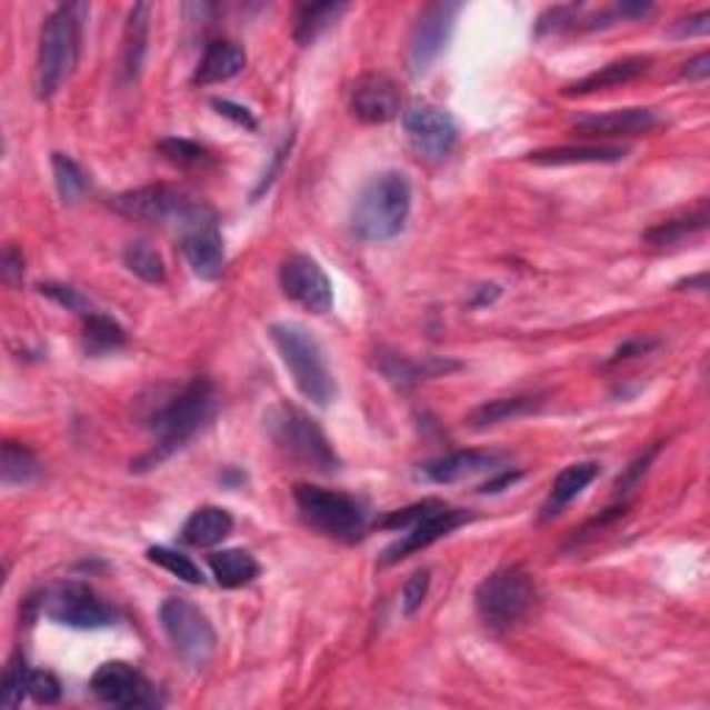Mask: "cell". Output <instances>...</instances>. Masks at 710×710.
I'll return each mask as SVG.
<instances>
[{"mask_svg": "<svg viewBox=\"0 0 710 710\" xmlns=\"http://www.w3.org/2000/svg\"><path fill=\"white\" fill-rule=\"evenodd\" d=\"M214 402L217 391L214 383L209 378H194L183 386L181 391L170 397L164 406L156 408L153 417L148 419L150 430L156 433L153 450L144 452L137 461V472H148V469L159 467L161 461L172 456L176 450H181L189 439L200 433V430L209 424V419L214 417Z\"/></svg>", "mask_w": 710, "mask_h": 710, "instance_id": "cell-1", "label": "cell"}, {"mask_svg": "<svg viewBox=\"0 0 710 710\" xmlns=\"http://www.w3.org/2000/svg\"><path fill=\"white\" fill-rule=\"evenodd\" d=\"M411 214V183L402 172H380L358 194L353 233L363 242H389Z\"/></svg>", "mask_w": 710, "mask_h": 710, "instance_id": "cell-2", "label": "cell"}, {"mask_svg": "<svg viewBox=\"0 0 710 710\" xmlns=\"http://www.w3.org/2000/svg\"><path fill=\"white\" fill-rule=\"evenodd\" d=\"M87 6L61 3L44 20L39 33V56H37V94L42 100L53 98L61 83L72 76L81 50V14Z\"/></svg>", "mask_w": 710, "mask_h": 710, "instance_id": "cell-3", "label": "cell"}, {"mask_svg": "<svg viewBox=\"0 0 710 710\" xmlns=\"http://www.w3.org/2000/svg\"><path fill=\"white\" fill-rule=\"evenodd\" d=\"M264 424L278 450L287 458H292V461H298L300 467L326 474L339 469V456L331 441H328L326 430L300 408L278 402V406L267 411Z\"/></svg>", "mask_w": 710, "mask_h": 710, "instance_id": "cell-4", "label": "cell"}, {"mask_svg": "<svg viewBox=\"0 0 710 710\" xmlns=\"http://www.w3.org/2000/svg\"><path fill=\"white\" fill-rule=\"evenodd\" d=\"M270 337L287 369L292 372L300 394L309 397L317 406H328L337 397V380L328 369L320 342L298 322H276L270 328Z\"/></svg>", "mask_w": 710, "mask_h": 710, "instance_id": "cell-5", "label": "cell"}, {"mask_svg": "<svg viewBox=\"0 0 710 710\" xmlns=\"http://www.w3.org/2000/svg\"><path fill=\"white\" fill-rule=\"evenodd\" d=\"M117 211L128 220L148 222V226L161 228H178V231H189V228L200 226V222L217 220L214 211L203 203V200H192L183 192H176L170 187H142L122 192L111 200Z\"/></svg>", "mask_w": 710, "mask_h": 710, "instance_id": "cell-6", "label": "cell"}, {"mask_svg": "<svg viewBox=\"0 0 710 710\" xmlns=\"http://www.w3.org/2000/svg\"><path fill=\"white\" fill-rule=\"evenodd\" d=\"M294 506L311 530L333 541L353 544L367 533V511L356 497L342 494V491L300 483L294 486Z\"/></svg>", "mask_w": 710, "mask_h": 710, "instance_id": "cell-7", "label": "cell"}, {"mask_svg": "<svg viewBox=\"0 0 710 710\" xmlns=\"http://www.w3.org/2000/svg\"><path fill=\"white\" fill-rule=\"evenodd\" d=\"M536 586L522 567H502L491 572L474 591V608L486 628L508 630L522 622L524 613L533 608Z\"/></svg>", "mask_w": 710, "mask_h": 710, "instance_id": "cell-8", "label": "cell"}, {"mask_svg": "<svg viewBox=\"0 0 710 710\" xmlns=\"http://www.w3.org/2000/svg\"><path fill=\"white\" fill-rule=\"evenodd\" d=\"M159 619L181 661H187L192 669H203L211 661L217 650V633L209 617L194 602H189L187 597H170L161 602Z\"/></svg>", "mask_w": 710, "mask_h": 710, "instance_id": "cell-9", "label": "cell"}, {"mask_svg": "<svg viewBox=\"0 0 710 710\" xmlns=\"http://www.w3.org/2000/svg\"><path fill=\"white\" fill-rule=\"evenodd\" d=\"M39 617L56 624L76 630H100L114 624V611L106 606L89 586L83 583H59L44 589L37 600H31Z\"/></svg>", "mask_w": 710, "mask_h": 710, "instance_id": "cell-10", "label": "cell"}, {"mask_svg": "<svg viewBox=\"0 0 710 710\" xmlns=\"http://www.w3.org/2000/svg\"><path fill=\"white\" fill-rule=\"evenodd\" d=\"M281 289L292 303L311 314H326L333 306V287L326 270L311 256L292 253L281 264Z\"/></svg>", "mask_w": 710, "mask_h": 710, "instance_id": "cell-11", "label": "cell"}, {"mask_svg": "<svg viewBox=\"0 0 710 710\" xmlns=\"http://www.w3.org/2000/svg\"><path fill=\"white\" fill-rule=\"evenodd\" d=\"M92 691L98 700L114 708H156L159 697L150 680L126 661H109L92 674Z\"/></svg>", "mask_w": 710, "mask_h": 710, "instance_id": "cell-12", "label": "cell"}, {"mask_svg": "<svg viewBox=\"0 0 710 710\" xmlns=\"http://www.w3.org/2000/svg\"><path fill=\"white\" fill-rule=\"evenodd\" d=\"M408 139L428 159H444L458 142V128L444 109L433 103H413L402 114Z\"/></svg>", "mask_w": 710, "mask_h": 710, "instance_id": "cell-13", "label": "cell"}, {"mask_svg": "<svg viewBox=\"0 0 710 710\" xmlns=\"http://www.w3.org/2000/svg\"><path fill=\"white\" fill-rule=\"evenodd\" d=\"M458 11H461V6L447 3V0L430 3L419 11L417 26L411 31V67L417 76L428 72L430 64L439 59L452 33V22H456Z\"/></svg>", "mask_w": 710, "mask_h": 710, "instance_id": "cell-14", "label": "cell"}, {"mask_svg": "<svg viewBox=\"0 0 710 710\" xmlns=\"http://www.w3.org/2000/svg\"><path fill=\"white\" fill-rule=\"evenodd\" d=\"M469 519H472V513L458 511V508H450V506L436 508L433 513H428L424 519H419L413 528L406 530V536H402L397 544H391L389 550L383 552V561H380V567H391V563L402 561V558H408V556H413V552L424 550V547L436 544L439 539L450 536L452 530H458L461 524H467Z\"/></svg>", "mask_w": 710, "mask_h": 710, "instance_id": "cell-15", "label": "cell"}, {"mask_svg": "<svg viewBox=\"0 0 710 710\" xmlns=\"http://www.w3.org/2000/svg\"><path fill=\"white\" fill-rule=\"evenodd\" d=\"M350 111L367 126H383L400 114V89L389 76L367 72L350 89Z\"/></svg>", "mask_w": 710, "mask_h": 710, "instance_id": "cell-16", "label": "cell"}, {"mask_svg": "<svg viewBox=\"0 0 710 710\" xmlns=\"http://www.w3.org/2000/svg\"><path fill=\"white\" fill-rule=\"evenodd\" d=\"M181 250L194 276L203 278V281H217L226 272V242L217 231V220L200 222V226L183 231Z\"/></svg>", "mask_w": 710, "mask_h": 710, "instance_id": "cell-17", "label": "cell"}, {"mask_svg": "<svg viewBox=\"0 0 710 710\" xmlns=\"http://www.w3.org/2000/svg\"><path fill=\"white\" fill-rule=\"evenodd\" d=\"M656 126L658 114L652 109H613L602 114H580L572 122L574 131L586 139L639 137V133H650Z\"/></svg>", "mask_w": 710, "mask_h": 710, "instance_id": "cell-18", "label": "cell"}, {"mask_svg": "<svg viewBox=\"0 0 710 710\" xmlns=\"http://www.w3.org/2000/svg\"><path fill=\"white\" fill-rule=\"evenodd\" d=\"M244 64H248V53L237 42L217 39V42L206 44L203 59H200L198 70H194V83L198 87H211V83L231 81L244 70Z\"/></svg>", "mask_w": 710, "mask_h": 710, "instance_id": "cell-19", "label": "cell"}, {"mask_svg": "<svg viewBox=\"0 0 710 710\" xmlns=\"http://www.w3.org/2000/svg\"><path fill=\"white\" fill-rule=\"evenodd\" d=\"M650 64H652L650 56H628V59L611 61V64L591 72V76L569 83V87L563 89V94H567V98H574V94H591V92H600V89L622 87V83H630L636 81V78L644 76V72L650 70Z\"/></svg>", "mask_w": 710, "mask_h": 710, "instance_id": "cell-20", "label": "cell"}, {"mask_svg": "<svg viewBox=\"0 0 710 710\" xmlns=\"http://www.w3.org/2000/svg\"><path fill=\"white\" fill-rule=\"evenodd\" d=\"M148 31H150V6L137 3L131 9V14H128L126 33H122L120 72L126 81H133V78L142 72L144 53H148Z\"/></svg>", "mask_w": 710, "mask_h": 710, "instance_id": "cell-21", "label": "cell"}, {"mask_svg": "<svg viewBox=\"0 0 710 710\" xmlns=\"http://www.w3.org/2000/svg\"><path fill=\"white\" fill-rule=\"evenodd\" d=\"M233 530V517L226 508L203 506L183 522L181 539L189 547H214L226 541Z\"/></svg>", "mask_w": 710, "mask_h": 710, "instance_id": "cell-22", "label": "cell"}, {"mask_svg": "<svg viewBox=\"0 0 710 710\" xmlns=\"http://www.w3.org/2000/svg\"><path fill=\"white\" fill-rule=\"evenodd\" d=\"M597 474H600V463L594 461H583V463H572V467L563 469L556 480H552L550 497L544 502V513L541 517L550 519L556 513H561L574 497L583 494V489H589V483H594Z\"/></svg>", "mask_w": 710, "mask_h": 710, "instance_id": "cell-23", "label": "cell"}, {"mask_svg": "<svg viewBox=\"0 0 710 710\" xmlns=\"http://www.w3.org/2000/svg\"><path fill=\"white\" fill-rule=\"evenodd\" d=\"M497 456L494 452L483 450H461L452 452V456L439 458V461L428 463L424 467V478H430L433 483H456V480L472 478V474L486 472L489 467H494Z\"/></svg>", "mask_w": 710, "mask_h": 710, "instance_id": "cell-24", "label": "cell"}, {"mask_svg": "<svg viewBox=\"0 0 710 710\" xmlns=\"http://www.w3.org/2000/svg\"><path fill=\"white\" fill-rule=\"evenodd\" d=\"M378 367L391 383L397 386H411L419 383L424 378H433L439 372H450V369H458V363L450 361H433V358H424V361H413V358H406L400 353H386L380 350L378 356Z\"/></svg>", "mask_w": 710, "mask_h": 710, "instance_id": "cell-25", "label": "cell"}, {"mask_svg": "<svg viewBox=\"0 0 710 710\" xmlns=\"http://www.w3.org/2000/svg\"><path fill=\"white\" fill-rule=\"evenodd\" d=\"M628 156L624 148H602V144H580V148H550L530 153L533 164L563 167V164H611Z\"/></svg>", "mask_w": 710, "mask_h": 710, "instance_id": "cell-26", "label": "cell"}, {"mask_svg": "<svg viewBox=\"0 0 710 710\" xmlns=\"http://www.w3.org/2000/svg\"><path fill=\"white\" fill-rule=\"evenodd\" d=\"M209 567L222 589H242L259 578V561L248 550H222L209 556Z\"/></svg>", "mask_w": 710, "mask_h": 710, "instance_id": "cell-27", "label": "cell"}, {"mask_svg": "<svg viewBox=\"0 0 710 710\" xmlns=\"http://www.w3.org/2000/svg\"><path fill=\"white\" fill-rule=\"evenodd\" d=\"M539 406H541V397H530V394L502 397V400H491V402H483L480 408H474V411L469 413V424L478 430L494 428V424L508 422V419H519L524 417V413H533Z\"/></svg>", "mask_w": 710, "mask_h": 710, "instance_id": "cell-28", "label": "cell"}, {"mask_svg": "<svg viewBox=\"0 0 710 710\" xmlns=\"http://www.w3.org/2000/svg\"><path fill=\"white\" fill-rule=\"evenodd\" d=\"M348 11V3H306L294 17V39L298 44H311L326 28H331Z\"/></svg>", "mask_w": 710, "mask_h": 710, "instance_id": "cell-29", "label": "cell"}, {"mask_svg": "<svg viewBox=\"0 0 710 710\" xmlns=\"http://www.w3.org/2000/svg\"><path fill=\"white\" fill-rule=\"evenodd\" d=\"M706 228H708V206L702 203L694 214H686L680 217V220L661 222V226L650 228V231H647L641 239H644L647 244H652V248H669V244L686 242V239L706 231Z\"/></svg>", "mask_w": 710, "mask_h": 710, "instance_id": "cell-30", "label": "cell"}, {"mask_svg": "<svg viewBox=\"0 0 710 710\" xmlns=\"http://www.w3.org/2000/svg\"><path fill=\"white\" fill-rule=\"evenodd\" d=\"M0 478L6 486H28L39 478V461L20 441H3L0 456Z\"/></svg>", "mask_w": 710, "mask_h": 710, "instance_id": "cell-31", "label": "cell"}, {"mask_svg": "<svg viewBox=\"0 0 710 710\" xmlns=\"http://www.w3.org/2000/svg\"><path fill=\"white\" fill-rule=\"evenodd\" d=\"M122 344H126V331L111 317L100 314V311L83 317V350L89 356H103Z\"/></svg>", "mask_w": 710, "mask_h": 710, "instance_id": "cell-32", "label": "cell"}, {"mask_svg": "<svg viewBox=\"0 0 710 710\" xmlns=\"http://www.w3.org/2000/svg\"><path fill=\"white\" fill-rule=\"evenodd\" d=\"M122 261H126L128 270L137 278H142L144 283H164L167 281V267L164 259L156 253L150 244L144 242H131L122 253Z\"/></svg>", "mask_w": 710, "mask_h": 710, "instance_id": "cell-33", "label": "cell"}, {"mask_svg": "<svg viewBox=\"0 0 710 710\" xmlns=\"http://www.w3.org/2000/svg\"><path fill=\"white\" fill-rule=\"evenodd\" d=\"M159 153L164 156L170 164L183 167V170H198V167H206L211 161L209 150L200 148L192 139H181V137H167L159 142Z\"/></svg>", "mask_w": 710, "mask_h": 710, "instance_id": "cell-34", "label": "cell"}, {"mask_svg": "<svg viewBox=\"0 0 710 710\" xmlns=\"http://www.w3.org/2000/svg\"><path fill=\"white\" fill-rule=\"evenodd\" d=\"M148 561H153L156 567L167 569V572L176 574V578L183 580V583L200 586L206 580L203 572H200V567L192 561V558L183 556V552L178 550H170V547H150Z\"/></svg>", "mask_w": 710, "mask_h": 710, "instance_id": "cell-35", "label": "cell"}, {"mask_svg": "<svg viewBox=\"0 0 710 710\" xmlns=\"http://www.w3.org/2000/svg\"><path fill=\"white\" fill-rule=\"evenodd\" d=\"M53 178L64 203H76L87 192V176H83V170L70 156L53 153Z\"/></svg>", "mask_w": 710, "mask_h": 710, "instance_id": "cell-36", "label": "cell"}, {"mask_svg": "<svg viewBox=\"0 0 710 710\" xmlns=\"http://www.w3.org/2000/svg\"><path fill=\"white\" fill-rule=\"evenodd\" d=\"M28 680H31V672H28V663L22 652H14L9 658V667L3 672V689H0V706L3 708H17L22 702V697L28 694Z\"/></svg>", "mask_w": 710, "mask_h": 710, "instance_id": "cell-37", "label": "cell"}, {"mask_svg": "<svg viewBox=\"0 0 710 710\" xmlns=\"http://www.w3.org/2000/svg\"><path fill=\"white\" fill-rule=\"evenodd\" d=\"M441 506H444V502L433 500V497H430V500H422V502H413V506L402 508V511L386 513V517L378 522V528L400 530V533H406V530L413 528V524H417L419 519H424L428 513H433L436 508H441Z\"/></svg>", "mask_w": 710, "mask_h": 710, "instance_id": "cell-38", "label": "cell"}, {"mask_svg": "<svg viewBox=\"0 0 710 710\" xmlns=\"http://www.w3.org/2000/svg\"><path fill=\"white\" fill-rule=\"evenodd\" d=\"M39 292H42L44 298L53 300V303H59L61 309L76 311V314H81V317L92 314V303H89V300L83 298L78 289L64 287V283H42V287H39Z\"/></svg>", "mask_w": 710, "mask_h": 710, "instance_id": "cell-39", "label": "cell"}, {"mask_svg": "<svg viewBox=\"0 0 710 710\" xmlns=\"http://www.w3.org/2000/svg\"><path fill=\"white\" fill-rule=\"evenodd\" d=\"M428 589H430L428 569H419V572H413L411 578L406 580V586H402V613H406V617H413V613L422 608L424 597H428Z\"/></svg>", "mask_w": 710, "mask_h": 710, "instance_id": "cell-40", "label": "cell"}, {"mask_svg": "<svg viewBox=\"0 0 710 710\" xmlns=\"http://www.w3.org/2000/svg\"><path fill=\"white\" fill-rule=\"evenodd\" d=\"M28 694H31L39 706H53V702L61 700L59 678L50 672H31V680H28Z\"/></svg>", "mask_w": 710, "mask_h": 710, "instance_id": "cell-41", "label": "cell"}, {"mask_svg": "<svg viewBox=\"0 0 710 710\" xmlns=\"http://www.w3.org/2000/svg\"><path fill=\"white\" fill-rule=\"evenodd\" d=\"M658 450H661V447H652V450L647 452V456L636 458V461L630 463L628 469H624V474H619V480H617V497H624V494H628V491H633L636 486L641 483V478H644V474H647V469H650V463L656 461Z\"/></svg>", "mask_w": 710, "mask_h": 710, "instance_id": "cell-42", "label": "cell"}, {"mask_svg": "<svg viewBox=\"0 0 710 710\" xmlns=\"http://www.w3.org/2000/svg\"><path fill=\"white\" fill-rule=\"evenodd\" d=\"M289 150H292V137L287 139V142L281 144V148L276 150V153H272V161H270V167H267L264 170V176H261V181H259V187H256V192H253V200H259L261 194L267 192V189L272 187V183H276V178L281 176V167H283V161H287V156H289Z\"/></svg>", "mask_w": 710, "mask_h": 710, "instance_id": "cell-43", "label": "cell"}, {"mask_svg": "<svg viewBox=\"0 0 710 710\" xmlns=\"http://www.w3.org/2000/svg\"><path fill=\"white\" fill-rule=\"evenodd\" d=\"M211 106H214L217 111H220L222 117H228V120L237 122L239 128H248V131H256L259 128V122H256V117L250 114V109H244V106L233 103V100H211Z\"/></svg>", "mask_w": 710, "mask_h": 710, "instance_id": "cell-44", "label": "cell"}, {"mask_svg": "<svg viewBox=\"0 0 710 710\" xmlns=\"http://www.w3.org/2000/svg\"><path fill=\"white\" fill-rule=\"evenodd\" d=\"M22 272H26V267H22V253L9 244V248L3 250V267H0V276H3V281L9 283V287H17V283L22 281Z\"/></svg>", "mask_w": 710, "mask_h": 710, "instance_id": "cell-45", "label": "cell"}, {"mask_svg": "<svg viewBox=\"0 0 710 710\" xmlns=\"http://www.w3.org/2000/svg\"><path fill=\"white\" fill-rule=\"evenodd\" d=\"M678 37H706L710 31V11H700V14H691L686 20L678 22Z\"/></svg>", "mask_w": 710, "mask_h": 710, "instance_id": "cell-46", "label": "cell"}, {"mask_svg": "<svg viewBox=\"0 0 710 710\" xmlns=\"http://www.w3.org/2000/svg\"><path fill=\"white\" fill-rule=\"evenodd\" d=\"M710 76V53L694 56L691 61H686L683 70H680V78L683 81H706Z\"/></svg>", "mask_w": 710, "mask_h": 710, "instance_id": "cell-47", "label": "cell"}, {"mask_svg": "<svg viewBox=\"0 0 710 710\" xmlns=\"http://www.w3.org/2000/svg\"><path fill=\"white\" fill-rule=\"evenodd\" d=\"M519 478H522V472H502L500 478H494V480H489L486 486H480V491H483V494H497V491H502V489H508V486L517 483Z\"/></svg>", "mask_w": 710, "mask_h": 710, "instance_id": "cell-48", "label": "cell"}, {"mask_svg": "<svg viewBox=\"0 0 710 710\" xmlns=\"http://www.w3.org/2000/svg\"><path fill=\"white\" fill-rule=\"evenodd\" d=\"M652 344H656V342H644V339H636V342H628L624 348L617 350V356L611 358V363L624 361V358H633V356H639V353H647V350H650Z\"/></svg>", "mask_w": 710, "mask_h": 710, "instance_id": "cell-49", "label": "cell"}, {"mask_svg": "<svg viewBox=\"0 0 710 710\" xmlns=\"http://www.w3.org/2000/svg\"><path fill=\"white\" fill-rule=\"evenodd\" d=\"M617 9H619V14H628V17H644V14H650L652 6H650V3H619Z\"/></svg>", "mask_w": 710, "mask_h": 710, "instance_id": "cell-50", "label": "cell"}, {"mask_svg": "<svg viewBox=\"0 0 710 710\" xmlns=\"http://www.w3.org/2000/svg\"><path fill=\"white\" fill-rule=\"evenodd\" d=\"M220 480H222V483H226V486H231V489H233V486L244 483V480H248V474H244V472H239V469H226V472H222V474H220Z\"/></svg>", "mask_w": 710, "mask_h": 710, "instance_id": "cell-51", "label": "cell"}, {"mask_svg": "<svg viewBox=\"0 0 710 710\" xmlns=\"http://www.w3.org/2000/svg\"><path fill=\"white\" fill-rule=\"evenodd\" d=\"M683 287H697V289H708V276H700V278H689V281L680 283V289Z\"/></svg>", "mask_w": 710, "mask_h": 710, "instance_id": "cell-52", "label": "cell"}]
</instances>
